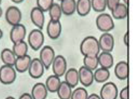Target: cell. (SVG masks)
I'll return each mask as SVG.
<instances>
[{"label":"cell","mask_w":134,"mask_h":99,"mask_svg":"<svg viewBox=\"0 0 134 99\" xmlns=\"http://www.w3.org/2000/svg\"><path fill=\"white\" fill-rule=\"evenodd\" d=\"M123 41H124V45H126V46L128 45V32H126L125 34H124V38H123Z\"/></svg>","instance_id":"8d00e7d4"},{"label":"cell","mask_w":134,"mask_h":99,"mask_svg":"<svg viewBox=\"0 0 134 99\" xmlns=\"http://www.w3.org/2000/svg\"><path fill=\"white\" fill-rule=\"evenodd\" d=\"M80 51L84 56H98L100 52L98 39L94 36H88L82 41Z\"/></svg>","instance_id":"6da1fadb"},{"label":"cell","mask_w":134,"mask_h":99,"mask_svg":"<svg viewBox=\"0 0 134 99\" xmlns=\"http://www.w3.org/2000/svg\"><path fill=\"white\" fill-rule=\"evenodd\" d=\"M111 11L115 19H124L128 16V7L124 3H120Z\"/></svg>","instance_id":"7402d4cb"},{"label":"cell","mask_w":134,"mask_h":99,"mask_svg":"<svg viewBox=\"0 0 134 99\" xmlns=\"http://www.w3.org/2000/svg\"><path fill=\"white\" fill-rule=\"evenodd\" d=\"M98 63L101 68L109 69L114 64V59L109 52H102L98 56Z\"/></svg>","instance_id":"2e32d148"},{"label":"cell","mask_w":134,"mask_h":99,"mask_svg":"<svg viewBox=\"0 0 134 99\" xmlns=\"http://www.w3.org/2000/svg\"><path fill=\"white\" fill-rule=\"evenodd\" d=\"M110 77V72L109 69L103 68H97L94 73V78L96 82L103 83L107 81Z\"/></svg>","instance_id":"484cf974"},{"label":"cell","mask_w":134,"mask_h":99,"mask_svg":"<svg viewBox=\"0 0 134 99\" xmlns=\"http://www.w3.org/2000/svg\"><path fill=\"white\" fill-rule=\"evenodd\" d=\"M65 81L71 86L74 88L78 85L79 82V80L78 70L75 68H70L67 70L65 73Z\"/></svg>","instance_id":"ac0fdd59"},{"label":"cell","mask_w":134,"mask_h":99,"mask_svg":"<svg viewBox=\"0 0 134 99\" xmlns=\"http://www.w3.org/2000/svg\"><path fill=\"white\" fill-rule=\"evenodd\" d=\"M28 47L27 45L24 41L18 42V43H14L13 47V53L16 56V57H22L27 55Z\"/></svg>","instance_id":"4316f807"},{"label":"cell","mask_w":134,"mask_h":99,"mask_svg":"<svg viewBox=\"0 0 134 99\" xmlns=\"http://www.w3.org/2000/svg\"><path fill=\"white\" fill-rule=\"evenodd\" d=\"M28 43L34 51H37L43 46L44 41L43 33L39 29H35L31 31L27 38Z\"/></svg>","instance_id":"277c9868"},{"label":"cell","mask_w":134,"mask_h":99,"mask_svg":"<svg viewBox=\"0 0 134 99\" xmlns=\"http://www.w3.org/2000/svg\"><path fill=\"white\" fill-rule=\"evenodd\" d=\"M59 1H62V0H59Z\"/></svg>","instance_id":"ee69618b"},{"label":"cell","mask_w":134,"mask_h":99,"mask_svg":"<svg viewBox=\"0 0 134 99\" xmlns=\"http://www.w3.org/2000/svg\"><path fill=\"white\" fill-rule=\"evenodd\" d=\"M52 71L54 75L61 77L65 74L67 71V61L65 58L62 55H57L55 56L52 63Z\"/></svg>","instance_id":"52a82bcc"},{"label":"cell","mask_w":134,"mask_h":99,"mask_svg":"<svg viewBox=\"0 0 134 99\" xmlns=\"http://www.w3.org/2000/svg\"><path fill=\"white\" fill-rule=\"evenodd\" d=\"M47 95L48 90L44 84L37 83L33 87L31 95L33 99H46Z\"/></svg>","instance_id":"e0dca14e"},{"label":"cell","mask_w":134,"mask_h":99,"mask_svg":"<svg viewBox=\"0 0 134 99\" xmlns=\"http://www.w3.org/2000/svg\"><path fill=\"white\" fill-rule=\"evenodd\" d=\"M44 67L41 62L40 59H37V58L31 59L27 71H28L30 76L32 78H40L44 74Z\"/></svg>","instance_id":"30bf717a"},{"label":"cell","mask_w":134,"mask_h":99,"mask_svg":"<svg viewBox=\"0 0 134 99\" xmlns=\"http://www.w3.org/2000/svg\"><path fill=\"white\" fill-rule=\"evenodd\" d=\"M49 12V16L51 20H60L61 18L62 14V11L61 7L60 5L58 3H54L52 6L48 10Z\"/></svg>","instance_id":"83f0119b"},{"label":"cell","mask_w":134,"mask_h":99,"mask_svg":"<svg viewBox=\"0 0 134 99\" xmlns=\"http://www.w3.org/2000/svg\"><path fill=\"white\" fill-rule=\"evenodd\" d=\"M5 19L11 26L20 24L22 20V13L18 7L10 6L7 8L5 12Z\"/></svg>","instance_id":"8992f818"},{"label":"cell","mask_w":134,"mask_h":99,"mask_svg":"<svg viewBox=\"0 0 134 99\" xmlns=\"http://www.w3.org/2000/svg\"><path fill=\"white\" fill-rule=\"evenodd\" d=\"M60 3L62 14L67 16H70L74 14L76 11V1L75 0H62Z\"/></svg>","instance_id":"44dd1931"},{"label":"cell","mask_w":134,"mask_h":99,"mask_svg":"<svg viewBox=\"0 0 134 99\" xmlns=\"http://www.w3.org/2000/svg\"><path fill=\"white\" fill-rule=\"evenodd\" d=\"M88 97L87 91L83 87H79L72 91L70 99H87Z\"/></svg>","instance_id":"4dcf8cb0"},{"label":"cell","mask_w":134,"mask_h":99,"mask_svg":"<svg viewBox=\"0 0 134 99\" xmlns=\"http://www.w3.org/2000/svg\"><path fill=\"white\" fill-rule=\"evenodd\" d=\"M5 99H15V98H14V97H7V98Z\"/></svg>","instance_id":"b9f144b4"},{"label":"cell","mask_w":134,"mask_h":99,"mask_svg":"<svg viewBox=\"0 0 134 99\" xmlns=\"http://www.w3.org/2000/svg\"><path fill=\"white\" fill-rule=\"evenodd\" d=\"M16 78V70L11 66L5 65L0 68V82L4 85H10Z\"/></svg>","instance_id":"3957f363"},{"label":"cell","mask_w":134,"mask_h":99,"mask_svg":"<svg viewBox=\"0 0 134 99\" xmlns=\"http://www.w3.org/2000/svg\"><path fill=\"white\" fill-rule=\"evenodd\" d=\"M60 84H61V80L60 77L55 75H51L48 76L46 80L45 86L48 91L51 93H56Z\"/></svg>","instance_id":"603a6c76"},{"label":"cell","mask_w":134,"mask_h":99,"mask_svg":"<svg viewBox=\"0 0 134 99\" xmlns=\"http://www.w3.org/2000/svg\"><path fill=\"white\" fill-rule=\"evenodd\" d=\"M62 30V24L60 20H50L47 24V32L51 39H56L60 36Z\"/></svg>","instance_id":"5bb4252c"},{"label":"cell","mask_w":134,"mask_h":99,"mask_svg":"<svg viewBox=\"0 0 134 99\" xmlns=\"http://www.w3.org/2000/svg\"><path fill=\"white\" fill-rule=\"evenodd\" d=\"M30 18L33 24L39 30H41L43 28L45 18H44V12L43 11L41 10L37 7H34L31 9L30 13Z\"/></svg>","instance_id":"4fadbf2b"},{"label":"cell","mask_w":134,"mask_h":99,"mask_svg":"<svg viewBox=\"0 0 134 99\" xmlns=\"http://www.w3.org/2000/svg\"><path fill=\"white\" fill-rule=\"evenodd\" d=\"M123 1H124V3L125 4V5H128V0H123Z\"/></svg>","instance_id":"60d3db41"},{"label":"cell","mask_w":134,"mask_h":99,"mask_svg":"<svg viewBox=\"0 0 134 99\" xmlns=\"http://www.w3.org/2000/svg\"><path fill=\"white\" fill-rule=\"evenodd\" d=\"M56 93L60 99H70L72 88L65 81H61Z\"/></svg>","instance_id":"d4e9b609"},{"label":"cell","mask_w":134,"mask_h":99,"mask_svg":"<svg viewBox=\"0 0 134 99\" xmlns=\"http://www.w3.org/2000/svg\"><path fill=\"white\" fill-rule=\"evenodd\" d=\"M3 32L1 30V29L0 28V39H1L3 38Z\"/></svg>","instance_id":"f35d334b"},{"label":"cell","mask_w":134,"mask_h":99,"mask_svg":"<svg viewBox=\"0 0 134 99\" xmlns=\"http://www.w3.org/2000/svg\"><path fill=\"white\" fill-rule=\"evenodd\" d=\"M54 3V0H37V5L43 12L48 11Z\"/></svg>","instance_id":"1f68e13d"},{"label":"cell","mask_w":134,"mask_h":99,"mask_svg":"<svg viewBox=\"0 0 134 99\" xmlns=\"http://www.w3.org/2000/svg\"><path fill=\"white\" fill-rule=\"evenodd\" d=\"M13 2L15 3H21L22 2H23L24 0H11Z\"/></svg>","instance_id":"74e56055"},{"label":"cell","mask_w":134,"mask_h":99,"mask_svg":"<svg viewBox=\"0 0 134 99\" xmlns=\"http://www.w3.org/2000/svg\"><path fill=\"white\" fill-rule=\"evenodd\" d=\"M120 99H128V87H125L123 88L120 92Z\"/></svg>","instance_id":"836d02e7"},{"label":"cell","mask_w":134,"mask_h":99,"mask_svg":"<svg viewBox=\"0 0 134 99\" xmlns=\"http://www.w3.org/2000/svg\"><path fill=\"white\" fill-rule=\"evenodd\" d=\"M115 74L118 79L124 80L128 76V65L126 61H120L116 64L115 68Z\"/></svg>","instance_id":"ffe728a7"},{"label":"cell","mask_w":134,"mask_h":99,"mask_svg":"<svg viewBox=\"0 0 134 99\" xmlns=\"http://www.w3.org/2000/svg\"><path fill=\"white\" fill-rule=\"evenodd\" d=\"M99 48L103 52H111L115 47V39L111 34L103 33L98 39Z\"/></svg>","instance_id":"9c48e42d"},{"label":"cell","mask_w":134,"mask_h":99,"mask_svg":"<svg viewBox=\"0 0 134 99\" xmlns=\"http://www.w3.org/2000/svg\"><path fill=\"white\" fill-rule=\"evenodd\" d=\"M87 99H101L100 97L98 96L96 94H91L90 95H88Z\"/></svg>","instance_id":"d590c367"},{"label":"cell","mask_w":134,"mask_h":99,"mask_svg":"<svg viewBox=\"0 0 134 99\" xmlns=\"http://www.w3.org/2000/svg\"><path fill=\"white\" fill-rule=\"evenodd\" d=\"M2 14H3V10H2V9L1 8V7H0V18L1 17Z\"/></svg>","instance_id":"ab89813d"},{"label":"cell","mask_w":134,"mask_h":99,"mask_svg":"<svg viewBox=\"0 0 134 99\" xmlns=\"http://www.w3.org/2000/svg\"><path fill=\"white\" fill-rule=\"evenodd\" d=\"M19 99H33V98L31 95L29 93H24L20 97Z\"/></svg>","instance_id":"e575fe53"},{"label":"cell","mask_w":134,"mask_h":99,"mask_svg":"<svg viewBox=\"0 0 134 99\" xmlns=\"http://www.w3.org/2000/svg\"><path fill=\"white\" fill-rule=\"evenodd\" d=\"M55 56L54 50L51 46L46 45L41 50L39 59L46 70L49 69Z\"/></svg>","instance_id":"5b68a950"},{"label":"cell","mask_w":134,"mask_h":99,"mask_svg":"<svg viewBox=\"0 0 134 99\" xmlns=\"http://www.w3.org/2000/svg\"><path fill=\"white\" fill-rule=\"evenodd\" d=\"M16 56L10 49L5 48L1 51V59L5 65L13 66L16 60Z\"/></svg>","instance_id":"cb8c5ba5"},{"label":"cell","mask_w":134,"mask_h":99,"mask_svg":"<svg viewBox=\"0 0 134 99\" xmlns=\"http://www.w3.org/2000/svg\"><path fill=\"white\" fill-rule=\"evenodd\" d=\"M120 0H106L107 3V7L111 11L118 4L120 3Z\"/></svg>","instance_id":"d6a6232c"},{"label":"cell","mask_w":134,"mask_h":99,"mask_svg":"<svg viewBox=\"0 0 134 99\" xmlns=\"http://www.w3.org/2000/svg\"><path fill=\"white\" fill-rule=\"evenodd\" d=\"M91 7L96 12L102 13L107 8L106 0H90Z\"/></svg>","instance_id":"f546056e"},{"label":"cell","mask_w":134,"mask_h":99,"mask_svg":"<svg viewBox=\"0 0 134 99\" xmlns=\"http://www.w3.org/2000/svg\"><path fill=\"white\" fill-rule=\"evenodd\" d=\"M1 1H2V0H0V5H1Z\"/></svg>","instance_id":"7bdbcfd3"},{"label":"cell","mask_w":134,"mask_h":99,"mask_svg":"<svg viewBox=\"0 0 134 99\" xmlns=\"http://www.w3.org/2000/svg\"><path fill=\"white\" fill-rule=\"evenodd\" d=\"M119 91L116 85L113 82H107L103 85L100 91L101 99H116Z\"/></svg>","instance_id":"ba28073f"},{"label":"cell","mask_w":134,"mask_h":99,"mask_svg":"<svg viewBox=\"0 0 134 99\" xmlns=\"http://www.w3.org/2000/svg\"><path fill=\"white\" fill-rule=\"evenodd\" d=\"M79 80L81 84L85 87H90L94 81L93 71L85 66H81L78 70Z\"/></svg>","instance_id":"7c38bea8"},{"label":"cell","mask_w":134,"mask_h":99,"mask_svg":"<svg viewBox=\"0 0 134 99\" xmlns=\"http://www.w3.org/2000/svg\"><path fill=\"white\" fill-rule=\"evenodd\" d=\"M96 24L98 29L103 32H109L115 28L113 18L107 13H101L97 17Z\"/></svg>","instance_id":"7a4b0ae2"},{"label":"cell","mask_w":134,"mask_h":99,"mask_svg":"<svg viewBox=\"0 0 134 99\" xmlns=\"http://www.w3.org/2000/svg\"><path fill=\"white\" fill-rule=\"evenodd\" d=\"M26 35V28L23 24H18L13 26L10 32V39L13 43L24 41Z\"/></svg>","instance_id":"8fae6325"},{"label":"cell","mask_w":134,"mask_h":99,"mask_svg":"<svg viewBox=\"0 0 134 99\" xmlns=\"http://www.w3.org/2000/svg\"><path fill=\"white\" fill-rule=\"evenodd\" d=\"M84 66L93 71L97 69L99 63H98V56H85L83 59Z\"/></svg>","instance_id":"f1b7e54d"},{"label":"cell","mask_w":134,"mask_h":99,"mask_svg":"<svg viewBox=\"0 0 134 99\" xmlns=\"http://www.w3.org/2000/svg\"><path fill=\"white\" fill-rule=\"evenodd\" d=\"M31 61V58L27 55L22 57L16 58L15 62L14 64L15 70L20 73H24L26 72L28 70Z\"/></svg>","instance_id":"9a60e30c"},{"label":"cell","mask_w":134,"mask_h":99,"mask_svg":"<svg viewBox=\"0 0 134 99\" xmlns=\"http://www.w3.org/2000/svg\"><path fill=\"white\" fill-rule=\"evenodd\" d=\"M91 9L90 0H77L76 1V11L81 17L88 14Z\"/></svg>","instance_id":"d6986e66"}]
</instances>
